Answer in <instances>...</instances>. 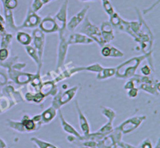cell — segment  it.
I'll return each mask as SVG.
<instances>
[{
	"instance_id": "f35d334b",
	"label": "cell",
	"mask_w": 160,
	"mask_h": 148,
	"mask_svg": "<svg viewBox=\"0 0 160 148\" xmlns=\"http://www.w3.org/2000/svg\"><path fill=\"white\" fill-rule=\"evenodd\" d=\"M101 54L103 57L109 58V55H110V44H106L104 46L102 47Z\"/></svg>"
},
{
	"instance_id": "d6a6232c",
	"label": "cell",
	"mask_w": 160,
	"mask_h": 148,
	"mask_svg": "<svg viewBox=\"0 0 160 148\" xmlns=\"http://www.w3.org/2000/svg\"><path fill=\"white\" fill-rule=\"evenodd\" d=\"M102 7L103 9H104L105 12L107 13V15L109 16V17H110L111 16L116 12V11L114 10V8L113 6H112V3H111L109 0H106V1L102 2Z\"/></svg>"
},
{
	"instance_id": "4316f807",
	"label": "cell",
	"mask_w": 160,
	"mask_h": 148,
	"mask_svg": "<svg viewBox=\"0 0 160 148\" xmlns=\"http://www.w3.org/2000/svg\"><path fill=\"white\" fill-rule=\"evenodd\" d=\"M12 41V34L11 33L5 32L1 35V41H0V48H6L10 50L11 44Z\"/></svg>"
},
{
	"instance_id": "9a60e30c",
	"label": "cell",
	"mask_w": 160,
	"mask_h": 148,
	"mask_svg": "<svg viewBox=\"0 0 160 148\" xmlns=\"http://www.w3.org/2000/svg\"><path fill=\"white\" fill-rule=\"evenodd\" d=\"M74 104H75V107H76L77 112H78V122H79L80 127H81V131H82V133H83L82 136L88 135V134L91 132L90 125H89L88 121L86 116L84 115L82 111H81V107H79V104H78V101H77V100H75Z\"/></svg>"
},
{
	"instance_id": "b9f144b4",
	"label": "cell",
	"mask_w": 160,
	"mask_h": 148,
	"mask_svg": "<svg viewBox=\"0 0 160 148\" xmlns=\"http://www.w3.org/2000/svg\"><path fill=\"white\" fill-rule=\"evenodd\" d=\"M9 57V50L6 48H0V62L6 60Z\"/></svg>"
},
{
	"instance_id": "2e32d148",
	"label": "cell",
	"mask_w": 160,
	"mask_h": 148,
	"mask_svg": "<svg viewBox=\"0 0 160 148\" xmlns=\"http://www.w3.org/2000/svg\"><path fill=\"white\" fill-rule=\"evenodd\" d=\"M100 31H101L102 37L103 40H104L106 44L110 43L115 38L114 29L112 26V25H111V23H109V21L102 22L101 24Z\"/></svg>"
},
{
	"instance_id": "680465c9",
	"label": "cell",
	"mask_w": 160,
	"mask_h": 148,
	"mask_svg": "<svg viewBox=\"0 0 160 148\" xmlns=\"http://www.w3.org/2000/svg\"><path fill=\"white\" fill-rule=\"evenodd\" d=\"M8 148H10V147H9V146H8Z\"/></svg>"
},
{
	"instance_id": "7c38bea8",
	"label": "cell",
	"mask_w": 160,
	"mask_h": 148,
	"mask_svg": "<svg viewBox=\"0 0 160 148\" xmlns=\"http://www.w3.org/2000/svg\"><path fill=\"white\" fill-rule=\"evenodd\" d=\"M1 91L3 94H5L6 96H7L8 98H10L16 104H18V103L23 102L24 101V98H23V94L20 92V89H17L12 85H8L6 84V86H4L3 87H2Z\"/></svg>"
},
{
	"instance_id": "f5cc1de1",
	"label": "cell",
	"mask_w": 160,
	"mask_h": 148,
	"mask_svg": "<svg viewBox=\"0 0 160 148\" xmlns=\"http://www.w3.org/2000/svg\"><path fill=\"white\" fill-rule=\"evenodd\" d=\"M0 21H1V22H2L3 23H5V20H4V17H3L1 15V14H0Z\"/></svg>"
},
{
	"instance_id": "8992f818",
	"label": "cell",
	"mask_w": 160,
	"mask_h": 148,
	"mask_svg": "<svg viewBox=\"0 0 160 148\" xmlns=\"http://www.w3.org/2000/svg\"><path fill=\"white\" fill-rule=\"evenodd\" d=\"M68 0H64L63 2L61 5L60 8L58 12L54 16L53 19L57 23L59 28V36L66 34L67 32V11H68Z\"/></svg>"
},
{
	"instance_id": "816d5d0a",
	"label": "cell",
	"mask_w": 160,
	"mask_h": 148,
	"mask_svg": "<svg viewBox=\"0 0 160 148\" xmlns=\"http://www.w3.org/2000/svg\"><path fill=\"white\" fill-rule=\"evenodd\" d=\"M154 148H160V140H159H159H158L157 143H156V146H155Z\"/></svg>"
},
{
	"instance_id": "74e56055",
	"label": "cell",
	"mask_w": 160,
	"mask_h": 148,
	"mask_svg": "<svg viewBox=\"0 0 160 148\" xmlns=\"http://www.w3.org/2000/svg\"><path fill=\"white\" fill-rule=\"evenodd\" d=\"M152 71H154V69L152 68L151 65L148 64V65H145L141 68V73H142V75L144 76H150L152 73Z\"/></svg>"
},
{
	"instance_id": "d6986e66",
	"label": "cell",
	"mask_w": 160,
	"mask_h": 148,
	"mask_svg": "<svg viewBox=\"0 0 160 148\" xmlns=\"http://www.w3.org/2000/svg\"><path fill=\"white\" fill-rule=\"evenodd\" d=\"M3 10H4L5 23H6L7 30L11 32H17L19 31L18 26L16 25L12 10L6 9V8H3Z\"/></svg>"
},
{
	"instance_id": "6da1fadb",
	"label": "cell",
	"mask_w": 160,
	"mask_h": 148,
	"mask_svg": "<svg viewBox=\"0 0 160 148\" xmlns=\"http://www.w3.org/2000/svg\"><path fill=\"white\" fill-rule=\"evenodd\" d=\"M152 51H150L148 52L145 53L142 55L136 56V57L131 58L128 60L119 65L116 67L115 76L120 79H130L135 74L137 69L141 65L143 61L148 59L152 57Z\"/></svg>"
},
{
	"instance_id": "f1b7e54d",
	"label": "cell",
	"mask_w": 160,
	"mask_h": 148,
	"mask_svg": "<svg viewBox=\"0 0 160 148\" xmlns=\"http://www.w3.org/2000/svg\"><path fill=\"white\" fill-rule=\"evenodd\" d=\"M122 20H123V18H122L117 12H115L110 17L109 23H111V25H112V26L113 27V29L120 31V28H121L122 26Z\"/></svg>"
},
{
	"instance_id": "3957f363",
	"label": "cell",
	"mask_w": 160,
	"mask_h": 148,
	"mask_svg": "<svg viewBox=\"0 0 160 148\" xmlns=\"http://www.w3.org/2000/svg\"><path fill=\"white\" fill-rule=\"evenodd\" d=\"M78 89H79V87L78 86H74V87L65 90L62 93L59 91L55 96H53L51 106H52L56 110L60 109L62 106L70 102L76 96Z\"/></svg>"
},
{
	"instance_id": "8d00e7d4",
	"label": "cell",
	"mask_w": 160,
	"mask_h": 148,
	"mask_svg": "<svg viewBox=\"0 0 160 148\" xmlns=\"http://www.w3.org/2000/svg\"><path fill=\"white\" fill-rule=\"evenodd\" d=\"M43 6L44 5L41 0H33L30 8H31L34 12H38L42 7H43Z\"/></svg>"
},
{
	"instance_id": "30bf717a",
	"label": "cell",
	"mask_w": 160,
	"mask_h": 148,
	"mask_svg": "<svg viewBox=\"0 0 160 148\" xmlns=\"http://www.w3.org/2000/svg\"><path fill=\"white\" fill-rule=\"evenodd\" d=\"M42 18L37 14V12H34L31 8H28V12H27L26 17L24 19V21L23 22L21 25L18 26V30L20 31L24 28H37L40 23Z\"/></svg>"
},
{
	"instance_id": "ee69618b",
	"label": "cell",
	"mask_w": 160,
	"mask_h": 148,
	"mask_svg": "<svg viewBox=\"0 0 160 148\" xmlns=\"http://www.w3.org/2000/svg\"><path fill=\"white\" fill-rule=\"evenodd\" d=\"M27 66V63H25V62H16L15 64H13V65L11 66L10 69H16V70H19V71H22V69H23L25 68V67Z\"/></svg>"
},
{
	"instance_id": "83f0119b",
	"label": "cell",
	"mask_w": 160,
	"mask_h": 148,
	"mask_svg": "<svg viewBox=\"0 0 160 148\" xmlns=\"http://www.w3.org/2000/svg\"><path fill=\"white\" fill-rule=\"evenodd\" d=\"M101 113L102 115H104L107 118L108 122L112 123H113V121L115 120L116 117H117V113H116L113 109L110 108V107H105V106H102L101 107Z\"/></svg>"
},
{
	"instance_id": "ab89813d",
	"label": "cell",
	"mask_w": 160,
	"mask_h": 148,
	"mask_svg": "<svg viewBox=\"0 0 160 148\" xmlns=\"http://www.w3.org/2000/svg\"><path fill=\"white\" fill-rule=\"evenodd\" d=\"M136 85H137V83L135 82V80H134L133 78H130V79L125 83L124 85H123V88H124L125 90H128L131 88H134V87H137Z\"/></svg>"
},
{
	"instance_id": "484cf974",
	"label": "cell",
	"mask_w": 160,
	"mask_h": 148,
	"mask_svg": "<svg viewBox=\"0 0 160 148\" xmlns=\"http://www.w3.org/2000/svg\"><path fill=\"white\" fill-rule=\"evenodd\" d=\"M116 73V67H107V68H103L99 73H98L96 76V79L98 80H102V79H109L115 76Z\"/></svg>"
},
{
	"instance_id": "681fc988",
	"label": "cell",
	"mask_w": 160,
	"mask_h": 148,
	"mask_svg": "<svg viewBox=\"0 0 160 148\" xmlns=\"http://www.w3.org/2000/svg\"><path fill=\"white\" fill-rule=\"evenodd\" d=\"M0 148H8L7 145H6V142L0 137Z\"/></svg>"
},
{
	"instance_id": "e0dca14e",
	"label": "cell",
	"mask_w": 160,
	"mask_h": 148,
	"mask_svg": "<svg viewBox=\"0 0 160 148\" xmlns=\"http://www.w3.org/2000/svg\"><path fill=\"white\" fill-rule=\"evenodd\" d=\"M57 113H58V115H59V120H60L61 126H62V129L64 130V132H67V133H68V134H70V135L73 136H75L76 138H78V139L81 138V135L79 133V132H78V131L77 130V129H75L73 126H71V125H70V123H69L65 119V118H64V116H63V115H62L61 109L57 110Z\"/></svg>"
},
{
	"instance_id": "1f68e13d",
	"label": "cell",
	"mask_w": 160,
	"mask_h": 148,
	"mask_svg": "<svg viewBox=\"0 0 160 148\" xmlns=\"http://www.w3.org/2000/svg\"><path fill=\"white\" fill-rule=\"evenodd\" d=\"M104 67L99 63H94L92 65H88V66H84V71H88V72H92V73H99Z\"/></svg>"
},
{
	"instance_id": "d4e9b609",
	"label": "cell",
	"mask_w": 160,
	"mask_h": 148,
	"mask_svg": "<svg viewBox=\"0 0 160 148\" xmlns=\"http://www.w3.org/2000/svg\"><path fill=\"white\" fill-rule=\"evenodd\" d=\"M16 37H17V41L22 45L24 46H28L30 45L32 42V37L28 33L24 32V31H18L16 34Z\"/></svg>"
},
{
	"instance_id": "836d02e7",
	"label": "cell",
	"mask_w": 160,
	"mask_h": 148,
	"mask_svg": "<svg viewBox=\"0 0 160 148\" xmlns=\"http://www.w3.org/2000/svg\"><path fill=\"white\" fill-rule=\"evenodd\" d=\"M123 55H124V54L120 50L110 45V55H109V58H122L123 57Z\"/></svg>"
},
{
	"instance_id": "8fae6325",
	"label": "cell",
	"mask_w": 160,
	"mask_h": 148,
	"mask_svg": "<svg viewBox=\"0 0 160 148\" xmlns=\"http://www.w3.org/2000/svg\"><path fill=\"white\" fill-rule=\"evenodd\" d=\"M90 9V6H86L81 9L77 14L70 18L68 23H67V30L69 32H73L80 24L84 21L88 11Z\"/></svg>"
},
{
	"instance_id": "ffe728a7",
	"label": "cell",
	"mask_w": 160,
	"mask_h": 148,
	"mask_svg": "<svg viewBox=\"0 0 160 148\" xmlns=\"http://www.w3.org/2000/svg\"><path fill=\"white\" fill-rule=\"evenodd\" d=\"M159 87V81L156 79L152 84H140L138 89L143 90V91L147 92L148 93H151L152 95L159 96L160 93Z\"/></svg>"
},
{
	"instance_id": "c3c4849f",
	"label": "cell",
	"mask_w": 160,
	"mask_h": 148,
	"mask_svg": "<svg viewBox=\"0 0 160 148\" xmlns=\"http://www.w3.org/2000/svg\"><path fill=\"white\" fill-rule=\"evenodd\" d=\"M3 24H4V23H3L2 22L0 21V36L6 32V28H5V26Z\"/></svg>"
},
{
	"instance_id": "bcb514c9",
	"label": "cell",
	"mask_w": 160,
	"mask_h": 148,
	"mask_svg": "<svg viewBox=\"0 0 160 148\" xmlns=\"http://www.w3.org/2000/svg\"><path fill=\"white\" fill-rule=\"evenodd\" d=\"M118 146H120V147L121 148H138V146H133V145L130 144V143H125L123 140H121V141L118 143Z\"/></svg>"
},
{
	"instance_id": "7a4b0ae2",
	"label": "cell",
	"mask_w": 160,
	"mask_h": 148,
	"mask_svg": "<svg viewBox=\"0 0 160 148\" xmlns=\"http://www.w3.org/2000/svg\"><path fill=\"white\" fill-rule=\"evenodd\" d=\"M81 23L82 24H81V26L79 30L80 33L85 34L86 36L90 37L91 39L93 40L94 42H96L101 48L104 46L105 45H106L103 40L102 37L101 31H100L99 27L92 23L88 19V17H85L84 21Z\"/></svg>"
},
{
	"instance_id": "7402d4cb",
	"label": "cell",
	"mask_w": 160,
	"mask_h": 148,
	"mask_svg": "<svg viewBox=\"0 0 160 148\" xmlns=\"http://www.w3.org/2000/svg\"><path fill=\"white\" fill-rule=\"evenodd\" d=\"M57 115V110L56 108L52 107V106H50L49 107H48L47 109H45L42 114H41V117H42V124H48V123L51 122L53 119L55 118V117Z\"/></svg>"
},
{
	"instance_id": "277c9868",
	"label": "cell",
	"mask_w": 160,
	"mask_h": 148,
	"mask_svg": "<svg viewBox=\"0 0 160 148\" xmlns=\"http://www.w3.org/2000/svg\"><path fill=\"white\" fill-rule=\"evenodd\" d=\"M146 120L145 115H135L127 118L125 121L120 123L117 128L122 132V134H128L137 129L144 121Z\"/></svg>"
},
{
	"instance_id": "d590c367",
	"label": "cell",
	"mask_w": 160,
	"mask_h": 148,
	"mask_svg": "<svg viewBox=\"0 0 160 148\" xmlns=\"http://www.w3.org/2000/svg\"><path fill=\"white\" fill-rule=\"evenodd\" d=\"M18 5V1L17 0H5L4 3L2 4L3 8H6L8 9H14L17 8Z\"/></svg>"
},
{
	"instance_id": "9f6ffc18",
	"label": "cell",
	"mask_w": 160,
	"mask_h": 148,
	"mask_svg": "<svg viewBox=\"0 0 160 148\" xmlns=\"http://www.w3.org/2000/svg\"><path fill=\"white\" fill-rule=\"evenodd\" d=\"M80 148H88V147H83V146H82V147H80Z\"/></svg>"
},
{
	"instance_id": "60d3db41",
	"label": "cell",
	"mask_w": 160,
	"mask_h": 148,
	"mask_svg": "<svg viewBox=\"0 0 160 148\" xmlns=\"http://www.w3.org/2000/svg\"><path fill=\"white\" fill-rule=\"evenodd\" d=\"M45 97L42 94L41 92H37V93H34V96H33V100L32 102L37 103V104H39V103L42 102L44 99H45Z\"/></svg>"
},
{
	"instance_id": "cb8c5ba5",
	"label": "cell",
	"mask_w": 160,
	"mask_h": 148,
	"mask_svg": "<svg viewBox=\"0 0 160 148\" xmlns=\"http://www.w3.org/2000/svg\"><path fill=\"white\" fill-rule=\"evenodd\" d=\"M15 103L9 98L2 93L0 90V114L6 112L15 105Z\"/></svg>"
},
{
	"instance_id": "5b68a950",
	"label": "cell",
	"mask_w": 160,
	"mask_h": 148,
	"mask_svg": "<svg viewBox=\"0 0 160 148\" xmlns=\"http://www.w3.org/2000/svg\"><path fill=\"white\" fill-rule=\"evenodd\" d=\"M123 134L117 128L107 136L97 142V148H117L118 143L122 140Z\"/></svg>"
},
{
	"instance_id": "f907efd6",
	"label": "cell",
	"mask_w": 160,
	"mask_h": 148,
	"mask_svg": "<svg viewBox=\"0 0 160 148\" xmlns=\"http://www.w3.org/2000/svg\"><path fill=\"white\" fill-rule=\"evenodd\" d=\"M41 1H42V2L43 3V5L45 6V5L48 4V3H50L52 1H55V0H41Z\"/></svg>"
},
{
	"instance_id": "db71d44e",
	"label": "cell",
	"mask_w": 160,
	"mask_h": 148,
	"mask_svg": "<svg viewBox=\"0 0 160 148\" xmlns=\"http://www.w3.org/2000/svg\"><path fill=\"white\" fill-rule=\"evenodd\" d=\"M81 2H91V1H95V0H79Z\"/></svg>"
},
{
	"instance_id": "ac0fdd59",
	"label": "cell",
	"mask_w": 160,
	"mask_h": 148,
	"mask_svg": "<svg viewBox=\"0 0 160 148\" xmlns=\"http://www.w3.org/2000/svg\"><path fill=\"white\" fill-rule=\"evenodd\" d=\"M46 98L48 96H55L59 92L56 84L52 80H45L42 82L40 91Z\"/></svg>"
},
{
	"instance_id": "ba28073f",
	"label": "cell",
	"mask_w": 160,
	"mask_h": 148,
	"mask_svg": "<svg viewBox=\"0 0 160 148\" xmlns=\"http://www.w3.org/2000/svg\"><path fill=\"white\" fill-rule=\"evenodd\" d=\"M68 33L69 31H67L66 34L59 36V43L57 51V61H56V70L59 69L65 64L67 50H68L69 47V45L67 41V36Z\"/></svg>"
},
{
	"instance_id": "52a82bcc",
	"label": "cell",
	"mask_w": 160,
	"mask_h": 148,
	"mask_svg": "<svg viewBox=\"0 0 160 148\" xmlns=\"http://www.w3.org/2000/svg\"><path fill=\"white\" fill-rule=\"evenodd\" d=\"M7 75L9 79L16 84L19 86H23L29 84L35 74L23 73L22 71L13 69H7Z\"/></svg>"
},
{
	"instance_id": "e575fe53",
	"label": "cell",
	"mask_w": 160,
	"mask_h": 148,
	"mask_svg": "<svg viewBox=\"0 0 160 148\" xmlns=\"http://www.w3.org/2000/svg\"><path fill=\"white\" fill-rule=\"evenodd\" d=\"M8 81H9V77L7 73L3 71L2 68H0V89L8 84Z\"/></svg>"
},
{
	"instance_id": "7dc6e473",
	"label": "cell",
	"mask_w": 160,
	"mask_h": 148,
	"mask_svg": "<svg viewBox=\"0 0 160 148\" xmlns=\"http://www.w3.org/2000/svg\"><path fill=\"white\" fill-rule=\"evenodd\" d=\"M159 0H158L157 1V2L156 3V4H154V5H152V7H150V8H148V9H144V11H143V15H145V14H147V13H148V12H150V11L152 10V9H153V8L155 7V6H156V5H158L159 4Z\"/></svg>"
},
{
	"instance_id": "44dd1931",
	"label": "cell",
	"mask_w": 160,
	"mask_h": 148,
	"mask_svg": "<svg viewBox=\"0 0 160 148\" xmlns=\"http://www.w3.org/2000/svg\"><path fill=\"white\" fill-rule=\"evenodd\" d=\"M25 50H26V52L28 53V55L31 58V59L34 61V63H36V65H37V72L41 73V69H42V60H41L40 58H39L38 54L35 48L30 45H28V46H25Z\"/></svg>"
},
{
	"instance_id": "4dcf8cb0",
	"label": "cell",
	"mask_w": 160,
	"mask_h": 148,
	"mask_svg": "<svg viewBox=\"0 0 160 148\" xmlns=\"http://www.w3.org/2000/svg\"><path fill=\"white\" fill-rule=\"evenodd\" d=\"M6 124H7V126H9V127H10L11 129H14V130L17 131V132H21V133L26 132V130H25L24 127H23L21 122L14 121V120L12 119H7Z\"/></svg>"
},
{
	"instance_id": "9c48e42d",
	"label": "cell",
	"mask_w": 160,
	"mask_h": 148,
	"mask_svg": "<svg viewBox=\"0 0 160 148\" xmlns=\"http://www.w3.org/2000/svg\"><path fill=\"white\" fill-rule=\"evenodd\" d=\"M32 41L34 48L37 51L39 58L42 60L44 54V49L45 45V34L39 28H34L32 31Z\"/></svg>"
},
{
	"instance_id": "f6af8a7d",
	"label": "cell",
	"mask_w": 160,
	"mask_h": 148,
	"mask_svg": "<svg viewBox=\"0 0 160 148\" xmlns=\"http://www.w3.org/2000/svg\"><path fill=\"white\" fill-rule=\"evenodd\" d=\"M138 90L139 89L138 87H134V88L130 89L128 91V96L131 98H136L138 94Z\"/></svg>"
},
{
	"instance_id": "11a10c76",
	"label": "cell",
	"mask_w": 160,
	"mask_h": 148,
	"mask_svg": "<svg viewBox=\"0 0 160 148\" xmlns=\"http://www.w3.org/2000/svg\"><path fill=\"white\" fill-rule=\"evenodd\" d=\"M1 2H2V4H3V3H4V2H5V0H1Z\"/></svg>"
},
{
	"instance_id": "6f0895ef",
	"label": "cell",
	"mask_w": 160,
	"mask_h": 148,
	"mask_svg": "<svg viewBox=\"0 0 160 148\" xmlns=\"http://www.w3.org/2000/svg\"><path fill=\"white\" fill-rule=\"evenodd\" d=\"M102 2H103V1H106V0H102Z\"/></svg>"
},
{
	"instance_id": "603a6c76",
	"label": "cell",
	"mask_w": 160,
	"mask_h": 148,
	"mask_svg": "<svg viewBox=\"0 0 160 148\" xmlns=\"http://www.w3.org/2000/svg\"><path fill=\"white\" fill-rule=\"evenodd\" d=\"M23 124V127H24L25 130L27 132H34V131H37L38 129H40V127H38L37 124L34 122V120L32 119V118H30V116L27 114H25L23 117H22V119L20 121Z\"/></svg>"
},
{
	"instance_id": "f546056e",
	"label": "cell",
	"mask_w": 160,
	"mask_h": 148,
	"mask_svg": "<svg viewBox=\"0 0 160 148\" xmlns=\"http://www.w3.org/2000/svg\"><path fill=\"white\" fill-rule=\"evenodd\" d=\"M31 141L33 142L38 148H58L57 146L52 144L51 143H48V142L41 140V139L37 138L35 136L31 137Z\"/></svg>"
},
{
	"instance_id": "7bdbcfd3",
	"label": "cell",
	"mask_w": 160,
	"mask_h": 148,
	"mask_svg": "<svg viewBox=\"0 0 160 148\" xmlns=\"http://www.w3.org/2000/svg\"><path fill=\"white\" fill-rule=\"evenodd\" d=\"M138 148H153L152 143V141L150 140V139L147 138L145 139V140H144L141 143Z\"/></svg>"
},
{
	"instance_id": "4fadbf2b",
	"label": "cell",
	"mask_w": 160,
	"mask_h": 148,
	"mask_svg": "<svg viewBox=\"0 0 160 148\" xmlns=\"http://www.w3.org/2000/svg\"><path fill=\"white\" fill-rule=\"evenodd\" d=\"M38 26L41 31H43L44 33H46V34L59 33V28L57 23L51 16H46L43 19H42Z\"/></svg>"
},
{
	"instance_id": "5bb4252c",
	"label": "cell",
	"mask_w": 160,
	"mask_h": 148,
	"mask_svg": "<svg viewBox=\"0 0 160 148\" xmlns=\"http://www.w3.org/2000/svg\"><path fill=\"white\" fill-rule=\"evenodd\" d=\"M70 34H67V41L69 45H90V44L94 43L93 40L86 36L85 34H81V33H74L70 32Z\"/></svg>"
}]
</instances>
